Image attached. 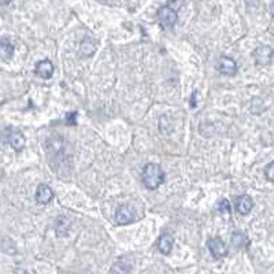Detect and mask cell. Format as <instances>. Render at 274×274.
Wrapping results in <instances>:
<instances>
[{"instance_id":"cell-1","label":"cell","mask_w":274,"mask_h":274,"mask_svg":"<svg viewBox=\"0 0 274 274\" xmlns=\"http://www.w3.org/2000/svg\"><path fill=\"white\" fill-rule=\"evenodd\" d=\"M143 184L145 188L156 189L165 181V171L158 163H148L143 170Z\"/></svg>"},{"instance_id":"cell-2","label":"cell","mask_w":274,"mask_h":274,"mask_svg":"<svg viewBox=\"0 0 274 274\" xmlns=\"http://www.w3.org/2000/svg\"><path fill=\"white\" fill-rule=\"evenodd\" d=\"M156 17H158V21L160 22V25L165 26V28H171V26H174L178 19L177 11L173 10V8L169 6L160 7L159 10H158V12H156Z\"/></svg>"},{"instance_id":"cell-3","label":"cell","mask_w":274,"mask_h":274,"mask_svg":"<svg viewBox=\"0 0 274 274\" xmlns=\"http://www.w3.org/2000/svg\"><path fill=\"white\" fill-rule=\"evenodd\" d=\"M133 221H136V210L131 207V206L124 205L121 206L120 208L115 212V222L117 225H128V223H132Z\"/></svg>"},{"instance_id":"cell-4","label":"cell","mask_w":274,"mask_h":274,"mask_svg":"<svg viewBox=\"0 0 274 274\" xmlns=\"http://www.w3.org/2000/svg\"><path fill=\"white\" fill-rule=\"evenodd\" d=\"M252 57H254L255 62H257L259 66H266V65H269V63L273 61L274 50L269 46H261L258 47L257 50L254 51Z\"/></svg>"},{"instance_id":"cell-5","label":"cell","mask_w":274,"mask_h":274,"mask_svg":"<svg viewBox=\"0 0 274 274\" xmlns=\"http://www.w3.org/2000/svg\"><path fill=\"white\" fill-rule=\"evenodd\" d=\"M7 141H8V144H10L15 151H18V152L22 151V149L25 148V145H26L25 136H23L21 132L17 131V129H12V128H10V129L7 131Z\"/></svg>"},{"instance_id":"cell-6","label":"cell","mask_w":274,"mask_h":274,"mask_svg":"<svg viewBox=\"0 0 274 274\" xmlns=\"http://www.w3.org/2000/svg\"><path fill=\"white\" fill-rule=\"evenodd\" d=\"M207 247H208V250L211 252V255L215 259H221L226 255V246H225V243L222 241V239H219V237H212L207 241Z\"/></svg>"},{"instance_id":"cell-7","label":"cell","mask_w":274,"mask_h":274,"mask_svg":"<svg viewBox=\"0 0 274 274\" xmlns=\"http://www.w3.org/2000/svg\"><path fill=\"white\" fill-rule=\"evenodd\" d=\"M52 198H54V192H52V189L47 184H40L37 187V191H36V202L39 205H48L52 200Z\"/></svg>"},{"instance_id":"cell-8","label":"cell","mask_w":274,"mask_h":274,"mask_svg":"<svg viewBox=\"0 0 274 274\" xmlns=\"http://www.w3.org/2000/svg\"><path fill=\"white\" fill-rule=\"evenodd\" d=\"M36 74L44 78V80H48L51 78L52 74H54V65L50 59H44V61H40V62L36 65Z\"/></svg>"},{"instance_id":"cell-9","label":"cell","mask_w":274,"mask_h":274,"mask_svg":"<svg viewBox=\"0 0 274 274\" xmlns=\"http://www.w3.org/2000/svg\"><path fill=\"white\" fill-rule=\"evenodd\" d=\"M218 70L225 75H233L237 71V65L232 58L222 57L219 59V63H218Z\"/></svg>"},{"instance_id":"cell-10","label":"cell","mask_w":274,"mask_h":274,"mask_svg":"<svg viewBox=\"0 0 274 274\" xmlns=\"http://www.w3.org/2000/svg\"><path fill=\"white\" fill-rule=\"evenodd\" d=\"M252 207H254V202L248 195H241L236 200V210L241 215H248L252 210Z\"/></svg>"},{"instance_id":"cell-11","label":"cell","mask_w":274,"mask_h":274,"mask_svg":"<svg viewBox=\"0 0 274 274\" xmlns=\"http://www.w3.org/2000/svg\"><path fill=\"white\" fill-rule=\"evenodd\" d=\"M173 248V236L170 233L162 234L158 240V250H159L163 255H169Z\"/></svg>"},{"instance_id":"cell-12","label":"cell","mask_w":274,"mask_h":274,"mask_svg":"<svg viewBox=\"0 0 274 274\" xmlns=\"http://www.w3.org/2000/svg\"><path fill=\"white\" fill-rule=\"evenodd\" d=\"M70 219L65 215H61L58 217L57 222H55V232H57L58 237H63L68 233V229H70Z\"/></svg>"},{"instance_id":"cell-13","label":"cell","mask_w":274,"mask_h":274,"mask_svg":"<svg viewBox=\"0 0 274 274\" xmlns=\"http://www.w3.org/2000/svg\"><path fill=\"white\" fill-rule=\"evenodd\" d=\"M97 44L96 41L93 40V39H89V37H86L84 40L81 41V47H80V52L82 57H92L95 52H96Z\"/></svg>"},{"instance_id":"cell-14","label":"cell","mask_w":274,"mask_h":274,"mask_svg":"<svg viewBox=\"0 0 274 274\" xmlns=\"http://www.w3.org/2000/svg\"><path fill=\"white\" fill-rule=\"evenodd\" d=\"M14 55V46L11 44V41H8L7 39H1L0 41V57L3 61H8L11 59Z\"/></svg>"},{"instance_id":"cell-15","label":"cell","mask_w":274,"mask_h":274,"mask_svg":"<svg viewBox=\"0 0 274 274\" xmlns=\"http://www.w3.org/2000/svg\"><path fill=\"white\" fill-rule=\"evenodd\" d=\"M132 266L131 263L126 262V261H118L113 266V274H131Z\"/></svg>"},{"instance_id":"cell-16","label":"cell","mask_w":274,"mask_h":274,"mask_svg":"<svg viewBox=\"0 0 274 274\" xmlns=\"http://www.w3.org/2000/svg\"><path fill=\"white\" fill-rule=\"evenodd\" d=\"M247 241L246 234L241 233V232H234L232 234V244H233L234 248H241V247H244Z\"/></svg>"},{"instance_id":"cell-17","label":"cell","mask_w":274,"mask_h":274,"mask_svg":"<svg viewBox=\"0 0 274 274\" xmlns=\"http://www.w3.org/2000/svg\"><path fill=\"white\" fill-rule=\"evenodd\" d=\"M3 251L8 254V255H14L17 252V248H15V244L12 243L11 240L4 239L3 240Z\"/></svg>"},{"instance_id":"cell-18","label":"cell","mask_w":274,"mask_h":274,"mask_svg":"<svg viewBox=\"0 0 274 274\" xmlns=\"http://www.w3.org/2000/svg\"><path fill=\"white\" fill-rule=\"evenodd\" d=\"M218 210H219V212H223V214H230L232 208H230V203H229V200L223 199L222 202L219 203V206H218Z\"/></svg>"},{"instance_id":"cell-19","label":"cell","mask_w":274,"mask_h":274,"mask_svg":"<svg viewBox=\"0 0 274 274\" xmlns=\"http://www.w3.org/2000/svg\"><path fill=\"white\" fill-rule=\"evenodd\" d=\"M265 174H266V178H268L269 181L274 183V162H272V163H269V165L266 166Z\"/></svg>"},{"instance_id":"cell-20","label":"cell","mask_w":274,"mask_h":274,"mask_svg":"<svg viewBox=\"0 0 274 274\" xmlns=\"http://www.w3.org/2000/svg\"><path fill=\"white\" fill-rule=\"evenodd\" d=\"M184 4V0H167V6L171 7L173 10L178 11Z\"/></svg>"},{"instance_id":"cell-21","label":"cell","mask_w":274,"mask_h":274,"mask_svg":"<svg viewBox=\"0 0 274 274\" xmlns=\"http://www.w3.org/2000/svg\"><path fill=\"white\" fill-rule=\"evenodd\" d=\"M12 274H28V272H26L25 269H15Z\"/></svg>"},{"instance_id":"cell-22","label":"cell","mask_w":274,"mask_h":274,"mask_svg":"<svg viewBox=\"0 0 274 274\" xmlns=\"http://www.w3.org/2000/svg\"><path fill=\"white\" fill-rule=\"evenodd\" d=\"M196 92H194V95H192V102H191V104H192V107H196V102H195V97H196Z\"/></svg>"},{"instance_id":"cell-23","label":"cell","mask_w":274,"mask_h":274,"mask_svg":"<svg viewBox=\"0 0 274 274\" xmlns=\"http://www.w3.org/2000/svg\"><path fill=\"white\" fill-rule=\"evenodd\" d=\"M10 1H11V0H0V3H1L3 6H6V4H8Z\"/></svg>"},{"instance_id":"cell-24","label":"cell","mask_w":274,"mask_h":274,"mask_svg":"<svg viewBox=\"0 0 274 274\" xmlns=\"http://www.w3.org/2000/svg\"><path fill=\"white\" fill-rule=\"evenodd\" d=\"M270 10H272V14H273V18H274V1L272 3V7H270Z\"/></svg>"}]
</instances>
